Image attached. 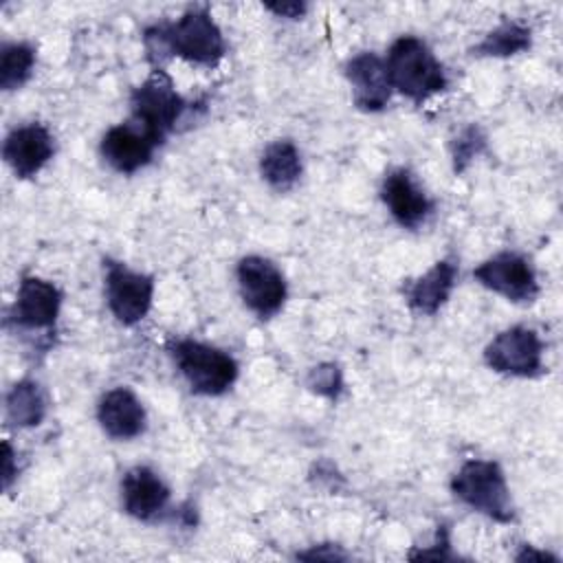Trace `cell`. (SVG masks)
I'll return each instance as SVG.
<instances>
[{"instance_id":"2","label":"cell","mask_w":563,"mask_h":563,"mask_svg":"<svg viewBox=\"0 0 563 563\" xmlns=\"http://www.w3.org/2000/svg\"><path fill=\"white\" fill-rule=\"evenodd\" d=\"M385 68L391 90L422 103L449 88V75L429 44L416 35H400L391 42Z\"/></svg>"},{"instance_id":"19","label":"cell","mask_w":563,"mask_h":563,"mask_svg":"<svg viewBox=\"0 0 563 563\" xmlns=\"http://www.w3.org/2000/svg\"><path fill=\"white\" fill-rule=\"evenodd\" d=\"M48 411V400L40 383L31 378L18 380L4 396V420L11 427L29 429L42 424Z\"/></svg>"},{"instance_id":"9","label":"cell","mask_w":563,"mask_h":563,"mask_svg":"<svg viewBox=\"0 0 563 563\" xmlns=\"http://www.w3.org/2000/svg\"><path fill=\"white\" fill-rule=\"evenodd\" d=\"M473 277L477 284L512 303H530L539 295L532 262L515 251H501L484 260L473 268Z\"/></svg>"},{"instance_id":"18","label":"cell","mask_w":563,"mask_h":563,"mask_svg":"<svg viewBox=\"0 0 563 563\" xmlns=\"http://www.w3.org/2000/svg\"><path fill=\"white\" fill-rule=\"evenodd\" d=\"M301 154L290 139L268 143L260 156V174L266 185L279 194L290 191L301 178Z\"/></svg>"},{"instance_id":"11","label":"cell","mask_w":563,"mask_h":563,"mask_svg":"<svg viewBox=\"0 0 563 563\" xmlns=\"http://www.w3.org/2000/svg\"><path fill=\"white\" fill-rule=\"evenodd\" d=\"M380 198L389 216L402 229H420L433 213V200L418 185L413 174L405 167H396L385 174L380 185Z\"/></svg>"},{"instance_id":"5","label":"cell","mask_w":563,"mask_h":563,"mask_svg":"<svg viewBox=\"0 0 563 563\" xmlns=\"http://www.w3.org/2000/svg\"><path fill=\"white\" fill-rule=\"evenodd\" d=\"M130 108L134 123L161 145L183 119L189 103L174 88L172 77L163 68H154L150 77L132 90Z\"/></svg>"},{"instance_id":"4","label":"cell","mask_w":563,"mask_h":563,"mask_svg":"<svg viewBox=\"0 0 563 563\" xmlns=\"http://www.w3.org/2000/svg\"><path fill=\"white\" fill-rule=\"evenodd\" d=\"M169 354L194 394L222 396L238 380L235 358L216 345L185 336L169 343Z\"/></svg>"},{"instance_id":"12","label":"cell","mask_w":563,"mask_h":563,"mask_svg":"<svg viewBox=\"0 0 563 563\" xmlns=\"http://www.w3.org/2000/svg\"><path fill=\"white\" fill-rule=\"evenodd\" d=\"M55 154V139L42 123L13 128L2 143V158L18 178H33Z\"/></svg>"},{"instance_id":"15","label":"cell","mask_w":563,"mask_h":563,"mask_svg":"<svg viewBox=\"0 0 563 563\" xmlns=\"http://www.w3.org/2000/svg\"><path fill=\"white\" fill-rule=\"evenodd\" d=\"M156 147L158 143L136 123L112 125L99 143L101 158L119 174H136L143 169L152 161Z\"/></svg>"},{"instance_id":"10","label":"cell","mask_w":563,"mask_h":563,"mask_svg":"<svg viewBox=\"0 0 563 563\" xmlns=\"http://www.w3.org/2000/svg\"><path fill=\"white\" fill-rule=\"evenodd\" d=\"M62 310V290L37 275H24L18 286L9 319L20 330H53Z\"/></svg>"},{"instance_id":"21","label":"cell","mask_w":563,"mask_h":563,"mask_svg":"<svg viewBox=\"0 0 563 563\" xmlns=\"http://www.w3.org/2000/svg\"><path fill=\"white\" fill-rule=\"evenodd\" d=\"M35 48L29 42H9L0 53V86L11 92L22 88L33 75Z\"/></svg>"},{"instance_id":"27","label":"cell","mask_w":563,"mask_h":563,"mask_svg":"<svg viewBox=\"0 0 563 563\" xmlns=\"http://www.w3.org/2000/svg\"><path fill=\"white\" fill-rule=\"evenodd\" d=\"M297 559H306V561H312V559L341 561V559H347V554H345V552H341V550H336V548H332L330 552H325V550H323V545H314V548H310V550H306V552H299V554H297Z\"/></svg>"},{"instance_id":"17","label":"cell","mask_w":563,"mask_h":563,"mask_svg":"<svg viewBox=\"0 0 563 563\" xmlns=\"http://www.w3.org/2000/svg\"><path fill=\"white\" fill-rule=\"evenodd\" d=\"M457 279V264L453 260L435 262L424 275L409 279L402 286L407 306L418 314H435L451 297Z\"/></svg>"},{"instance_id":"7","label":"cell","mask_w":563,"mask_h":563,"mask_svg":"<svg viewBox=\"0 0 563 563\" xmlns=\"http://www.w3.org/2000/svg\"><path fill=\"white\" fill-rule=\"evenodd\" d=\"M484 361L497 374L534 378L543 372V343L532 328L512 325L490 339L484 347Z\"/></svg>"},{"instance_id":"13","label":"cell","mask_w":563,"mask_h":563,"mask_svg":"<svg viewBox=\"0 0 563 563\" xmlns=\"http://www.w3.org/2000/svg\"><path fill=\"white\" fill-rule=\"evenodd\" d=\"M345 77L352 88V101L363 112H380L391 99V84L385 59L372 51L354 55L345 64Z\"/></svg>"},{"instance_id":"16","label":"cell","mask_w":563,"mask_h":563,"mask_svg":"<svg viewBox=\"0 0 563 563\" xmlns=\"http://www.w3.org/2000/svg\"><path fill=\"white\" fill-rule=\"evenodd\" d=\"M97 420L108 438L132 440L145 431L147 413L130 387H114L99 398Z\"/></svg>"},{"instance_id":"28","label":"cell","mask_w":563,"mask_h":563,"mask_svg":"<svg viewBox=\"0 0 563 563\" xmlns=\"http://www.w3.org/2000/svg\"><path fill=\"white\" fill-rule=\"evenodd\" d=\"M515 559L517 561H537V563H541V561H552V563H556L559 561V556H554V554H550V552H545V550H537L534 545H521V552H517L515 554Z\"/></svg>"},{"instance_id":"3","label":"cell","mask_w":563,"mask_h":563,"mask_svg":"<svg viewBox=\"0 0 563 563\" xmlns=\"http://www.w3.org/2000/svg\"><path fill=\"white\" fill-rule=\"evenodd\" d=\"M451 493L497 523L515 521V504L501 466L493 460H466L451 479Z\"/></svg>"},{"instance_id":"8","label":"cell","mask_w":563,"mask_h":563,"mask_svg":"<svg viewBox=\"0 0 563 563\" xmlns=\"http://www.w3.org/2000/svg\"><path fill=\"white\" fill-rule=\"evenodd\" d=\"M238 290L244 306L257 319H273L286 303L288 286L284 273L262 255H246L235 268Z\"/></svg>"},{"instance_id":"22","label":"cell","mask_w":563,"mask_h":563,"mask_svg":"<svg viewBox=\"0 0 563 563\" xmlns=\"http://www.w3.org/2000/svg\"><path fill=\"white\" fill-rule=\"evenodd\" d=\"M486 150V132L477 125L471 123L466 125L451 145V158H453V172L462 174L482 152Z\"/></svg>"},{"instance_id":"25","label":"cell","mask_w":563,"mask_h":563,"mask_svg":"<svg viewBox=\"0 0 563 563\" xmlns=\"http://www.w3.org/2000/svg\"><path fill=\"white\" fill-rule=\"evenodd\" d=\"M264 9L275 13L277 18L299 20L308 11V4L306 2H268V4H264Z\"/></svg>"},{"instance_id":"20","label":"cell","mask_w":563,"mask_h":563,"mask_svg":"<svg viewBox=\"0 0 563 563\" xmlns=\"http://www.w3.org/2000/svg\"><path fill=\"white\" fill-rule=\"evenodd\" d=\"M532 44V31L521 22H501L493 31H488L473 48L475 57H510L528 51Z\"/></svg>"},{"instance_id":"26","label":"cell","mask_w":563,"mask_h":563,"mask_svg":"<svg viewBox=\"0 0 563 563\" xmlns=\"http://www.w3.org/2000/svg\"><path fill=\"white\" fill-rule=\"evenodd\" d=\"M18 475V466H15V453L9 444V440L2 442V488L9 490L11 482L15 479Z\"/></svg>"},{"instance_id":"6","label":"cell","mask_w":563,"mask_h":563,"mask_svg":"<svg viewBox=\"0 0 563 563\" xmlns=\"http://www.w3.org/2000/svg\"><path fill=\"white\" fill-rule=\"evenodd\" d=\"M103 292L112 317L123 325H136L152 308L154 277L108 257L103 260Z\"/></svg>"},{"instance_id":"23","label":"cell","mask_w":563,"mask_h":563,"mask_svg":"<svg viewBox=\"0 0 563 563\" xmlns=\"http://www.w3.org/2000/svg\"><path fill=\"white\" fill-rule=\"evenodd\" d=\"M308 387L330 400H336L343 391V374L341 367L334 363H321L310 369L308 374Z\"/></svg>"},{"instance_id":"24","label":"cell","mask_w":563,"mask_h":563,"mask_svg":"<svg viewBox=\"0 0 563 563\" xmlns=\"http://www.w3.org/2000/svg\"><path fill=\"white\" fill-rule=\"evenodd\" d=\"M409 556H411V559H435V561L455 559V554L451 552V541H449V530H446V526H440V528H438L435 543H433L431 548L420 550V552H411Z\"/></svg>"},{"instance_id":"1","label":"cell","mask_w":563,"mask_h":563,"mask_svg":"<svg viewBox=\"0 0 563 563\" xmlns=\"http://www.w3.org/2000/svg\"><path fill=\"white\" fill-rule=\"evenodd\" d=\"M143 42L147 59L156 64L154 68H161L158 64L165 57H180L189 64L211 68L227 53L224 35L205 7H191L174 22L147 26Z\"/></svg>"},{"instance_id":"14","label":"cell","mask_w":563,"mask_h":563,"mask_svg":"<svg viewBox=\"0 0 563 563\" xmlns=\"http://www.w3.org/2000/svg\"><path fill=\"white\" fill-rule=\"evenodd\" d=\"M172 490L150 466H132L121 477V506L139 521H154L167 510Z\"/></svg>"}]
</instances>
